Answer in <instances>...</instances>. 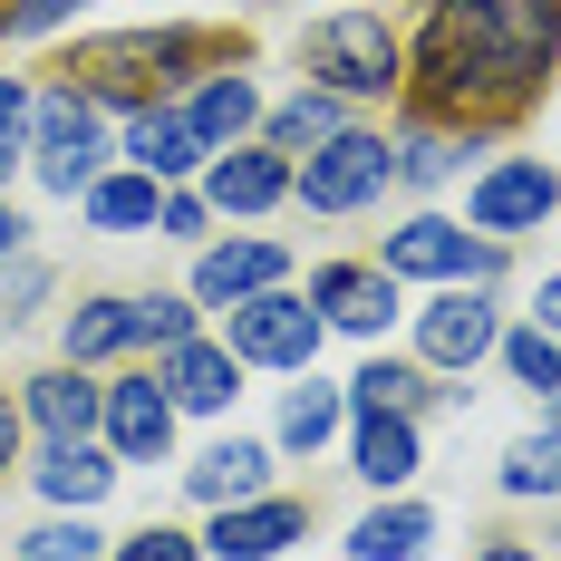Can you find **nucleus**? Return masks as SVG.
Returning <instances> with one entry per match:
<instances>
[{
  "label": "nucleus",
  "instance_id": "f257e3e1",
  "mask_svg": "<svg viewBox=\"0 0 561 561\" xmlns=\"http://www.w3.org/2000/svg\"><path fill=\"white\" fill-rule=\"evenodd\" d=\"M561 0H436L407 39V107L436 126H523L552 88Z\"/></svg>",
  "mask_w": 561,
  "mask_h": 561
},
{
  "label": "nucleus",
  "instance_id": "f03ea898",
  "mask_svg": "<svg viewBox=\"0 0 561 561\" xmlns=\"http://www.w3.org/2000/svg\"><path fill=\"white\" fill-rule=\"evenodd\" d=\"M232 39L224 30H107V39H78L68 49V68L58 78H78L98 107H156V98H174V88H194L204 68H224Z\"/></svg>",
  "mask_w": 561,
  "mask_h": 561
},
{
  "label": "nucleus",
  "instance_id": "7ed1b4c3",
  "mask_svg": "<svg viewBox=\"0 0 561 561\" xmlns=\"http://www.w3.org/2000/svg\"><path fill=\"white\" fill-rule=\"evenodd\" d=\"M300 68H310V88H330L348 107L407 98V39H397L378 10H358V0H339V10H320L300 30Z\"/></svg>",
  "mask_w": 561,
  "mask_h": 561
},
{
  "label": "nucleus",
  "instance_id": "20e7f679",
  "mask_svg": "<svg viewBox=\"0 0 561 561\" xmlns=\"http://www.w3.org/2000/svg\"><path fill=\"white\" fill-rule=\"evenodd\" d=\"M388 184H397V146L378 126H339L330 146H310L290 165V204H310V214H368Z\"/></svg>",
  "mask_w": 561,
  "mask_h": 561
},
{
  "label": "nucleus",
  "instance_id": "39448f33",
  "mask_svg": "<svg viewBox=\"0 0 561 561\" xmlns=\"http://www.w3.org/2000/svg\"><path fill=\"white\" fill-rule=\"evenodd\" d=\"M320 339H330V320H320L300 290H262V300H232L224 310V348L242 368H290V378H310Z\"/></svg>",
  "mask_w": 561,
  "mask_h": 561
},
{
  "label": "nucleus",
  "instance_id": "423d86ee",
  "mask_svg": "<svg viewBox=\"0 0 561 561\" xmlns=\"http://www.w3.org/2000/svg\"><path fill=\"white\" fill-rule=\"evenodd\" d=\"M378 262H388L397 280H494L504 272V242H484V232H465V224H446V214H407V224L378 242Z\"/></svg>",
  "mask_w": 561,
  "mask_h": 561
},
{
  "label": "nucleus",
  "instance_id": "0eeeda50",
  "mask_svg": "<svg viewBox=\"0 0 561 561\" xmlns=\"http://www.w3.org/2000/svg\"><path fill=\"white\" fill-rule=\"evenodd\" d=\"M494 339H504V300H494L484 280H455V290H436V300L416 310V368L465 378L474 358H494Z\"/></svg>",
  "mask_w": 561,
  "mask_h": 561
},
{
  "label": "nucleus",
  "instance_id": "6e6552de",
  "mask_svg": "<svg viewBox=\"0 0 561 561\" xmlns=\"http://www.w3.org/2000/svg\"><path fill=\"white\" fill-rule=\"evenodd\" d=\"M561 214V174L542 156H504V165L474 174V194H465V224L484 232V242H513V232H542Z\"/></svg>",
  "mask_w": 561,
  "mask_h": 561
},
{
  "label": "nucleus",
  "instance_id": "1a4fd4ad",
  "mask_svg": "<svg viewBox=\"0 0 561 561\" xmlns=\"http://www.w3.org/2000/svg\"><path fill=\"white\" fill-rule=\"evenodd\" d=\"M98 436H107L116 465H156V455L174 446V397H165V378H156V368H126V378H107Z\"/></svg>",
  "mask_w": 561,
  "mask_h": 561
},
{
  "label": "nucleus",
  "instance_id": "9d476101",
  "mask_svg": "<svg viewBox=\"0 0 561 561\" xmlns=\"http://www.w3.org/2000/svg\"><path fill=\"white\" fill-rule=\"evenodd\" d=\"M136 174H156V184H184V174L214 165V146H204V126L184 116V98H156V107H126V146H116Z\"/></svg>",
  "mask_w": 561,
  "mask_h": 561
},
{
  "label": "nucleus",
  "instance_id": "9b49d317",
  "mask_svg": "<svg viewBox=\"0 0 561 561\" xmlns=\"http://www.w3.org/2000/svg\"><path fill=\"white\" fill-rule=\"evenodd\" d=\"M280 280H290V252L262 242V232H232V242H204V252H194V300H204V310L262 300V290H280Z\"/></svg>",
  "mask_w": 561,
  "mask_h": 561
},
{
  "label": "nucleus",
  "instance_id": "f8f14e48",
  "mask_svg": "<svg viewBox=\"0 0 561 561\" xmlns=\"http://www.w3.org/2000/svg\"><path fill=\"white\" fill-rule=\"evenodd\" d=\"M310 310L348 339H378L397 320V272L388 262H320L310 272Z\"/></svg>",
  "mask_w": 561,
  "mask_h": 561
},
{
  "label": "nucleus",
  "instance_id": "ddd939ff",
  "mask_svg": "<svg viewBox=\"0 0 561 561\" xmlns=\"http://www.w3.org/2000/svg\"><path fill=\"white\" fill-rule=\"evenodd\" d=\"M290 542H310V504L300 494H252V504H224L214 513V533H204V552L214 561H272Z\"/></svg>",
  "mask_w": 561,
  "mask_h": 561
},
{
  "label": "nucleus",
  "instance_id": "4468645a",
  "mask_svg": "<svg viewBox=\"0 0 561 561\" xmlns=\"http://www.w3.org/2000/svg\"><path fill=\"white\" fill-rule=\"evenodd\" d=\"M156 378H165V397H174V416H224L232 397H242V358H232L224 339H174L165 348V368H156Z\"/></svg>",
  "mask_w": 561,
  "mask_h": 561
},
{
  "label": "nucleus",
  "instance_id": "2eb2a0df",
  "mask_svg": "<svg viewBox=\"0 0 561 561\" xmlns=\"http://www.w3.org/2000/svg\"><path fill=\"white\" fill-rule=\"evenodd\" d=\"M116 474H126V465H116L98 436H49V446H39V465H30V484H39L58 513H98V504L116 494Z\"/></svg>",
  "mask_w": 561,
  "mask_h": 561
},
{
  "label": "nucleus",
  "instance_id": "dca6fc26",
  "mask_svg": "<svg viewBox=\"0 0 561 561\" xmlns=\"http://www.w3.org/2000/svg\"><path fill=\"white\" fill-rule=\"evenodd\" d=\"M348 465H358V484H368V494H407V484H416V465H426L416 416H397V407H358Z\"/></svg>",
  "mask_w": 561,
  "mask_h": 561
},
{
  "label": "nucleus",
  "instance_id": "f3484780",
  "mask_svg": "<svg viewBox=\"0 0 561 561\" xmlns=\"http://www.w3.org/2000/svg\"><path fill=\"white\" fill-rule=\"evenodd\" d=\"M204 204L214 214H272V204H290V156H272V146H224L204 165Z\"/></svg>",
  "mask_w": 561,
  "mask_h": 561
},
{
  "label": "nucleus",
  "instance_id": "a211bd4d",
  "mask_svg": "<svg viewBox=\"0 0 561 561\" xmlns=\"http://www.w3.org/2000/svg\"><path fill=\"white\" fill-rule=\"evenodd\" d=\"M388 146H397V184L407 194H436V184H455L465 156H484V126H436V116L407 107V126H397Z\"/></svg>",
  "mask_w": 561,
  "mask_h": 561
},
{
  "label": "nucleus",
  "instance_id": "6ab92c4d",
  "mask_svg": "<svg viewBox=\"0 0 561 561\" xmlns=\"http://www.w3.org/2000/svg\"><path fill=\"white\" fill-rule=\"evenodd\" d=\"M98 407H107V388H98L78 358H58V368H39V378H20V416H30L39 436H98Z\"/></svg>",
  "mask_w": 561,
  "mask_h": 561
},
{
  "label": "nucleus",
  "instance_id": "aec40b11",
  "mask_svg": "<svg viewBox=\"0 0 561 561\" xmlns=\"http://www.w3.org/2000/svg\"><path fill=\"white\" fill-rule=\"evenodd\" d=\"M30 156H107V126H98V98L78 78H49L30 98Z\"/></svg>",
  "mask_w": 561,
  "mask_h": 561
},
{
  "label": "nucleus",
  "instance_id": "412c9836",
  "mask_svg": "<svg viewBox=\"0 0 561 561\" xmlns=\"http://www.w3.org/2000/svg\"><path fill=\"white\" fill-rule=\"evenodd\" d=\"M184 494L194 504H252V494H272V446L262 436H224V446H204L194 465H184Z\"/></svg>",
  "mask_w": 561,
  "mask_h": 561
},
{
  "label": "nucleus",
  "instance_id": "4be33fe9",
  "mask_svg": "<svg viewBox=\"0 0 561 561\" xmlns=\"http://www.w3.org/2000/svg\"><path fill=\"white\" fill-rule=\"evenodd\" d=\"M426 552H436V513L416 494H378L348 523V561H426Z\"/></svg>",
  "mask_w": 561,
  "mask_h": 561
},
{
  "label": "nucleus",
  "instance_id": "5701e85b",
  "mask_svg": "<svg viewBox=\"0 0 561 561\" xmlns=\"http://www.w3.org/2000/svg\"><path fill=\"white\" fill-rule=\"evenodd\" d=\"M126 348H146V339H136V290H88V300L58 320V358H78V368L126 358Z\"/></svg>",
  "mask_w": 561,
  "mask_h": 561
},
{
  "label": "nucleus",
  "instance_id": "b1692460",
  "mask_svg": "<svg viewBox=\"0 0 561 561\" xmlns=\"http://www.w3.org/2000/svg\"><path fill=\"white\" fill-rule=\"evenodd\" d=\"M184 116H194V126H204V146L224 156V146H242V136L262 126V88H252V78L224 58V68H204V78L184 88Z\"/></svg>",
  "mask_w": 561,
  "mask_h": 561
},
{
  "label": "nucleus",
  "instance_id": "393cba45",
  "mask_svg": "<svg viewBox=\"0 0 561 561\" xmlns=\"http://www.w3.org/2000/svg\"><path fill=\"white\" fill-rule=\"evenodd\" d=\"M339 126H348V98H330V88H310V78H300V98H280V107H262V146L300 165L310 146H330Z\"/></svg>",
  "mask_w": 561,
  "mask_h": 561
},
{
  "label": "nucleus",
  "instance_id": "a878e982",
  "mask_svg": "<svg viewBox=\"0 0 561 561\" xmlns=\"http://www.w3.org/2000/svg\"><path fill=\"white\" fill-rule=\"evenodd\" d=\"M78 214H88V224L98 232H156V214H165V184H156V174H98V184H88V194H78Z\"/></svg>",
  "mask_w": 561,
  "mask_h": 561
},
{
  "label": "nucleus",
  "instance_id": "bb28decb",
  "mask_svg": "<svg viewBox=\"0 0 561 561\" xmlns=\"http://www.w3.org/2000/svg\"><path fill=\"white\" fill-rule=\"evenodd\" d=\"M339 426H348V388H320L310 378V388L280 397V455H320Z\"/></svg>",
  "mask_w": 561,
  "mask_h": 561
},
{
  "label": "nucleus",
  "instance_id": "cd10ccee",
  "mask_svg": "<svg viewBox=\"0 0 561 561\" xmlns=\"http://www.w3.org/2000/svg\"><path fill=\"white\" fill-rule=\"evenodd\" d=\"M494 484H504L513 504H533V494H561V416H552V426H533V436H513L504 465H494Z\"/></svg>",
  "mask_w": 561,
  "mask_h": 561
},
{
  "label": "nucleus",
  "instance_id": "c85d7f7f",
  "mask_svg": "<svg viewBox=\"0 0 561 561\" xmlns=\"http://www.w3.org/2000/svg\"><path fill=\"white\" fill-rule=\"evenodd\" d=\"M426 397H436V388H426L416 358H368V368L348 378V407H397V416H416Z\"/></svg>",
  "mask_w": 561,
  "mask_h": 561
},
{
  "label": "nucleus",
  "instance_id": "c756f323",
  "mask_svg": "<svg viewBox=\"0 0 561 561\" xmlns=\"http://www.w3.org/2000/svg\"><path fill=\"white\" fill-rule=\"evenodd\" d=\"M20 561H107V533H98V513H58L39 533H20Z\"/></svg>",
  "mask_w": 561,
  "mask_h": 561
},
{
  "label": "nucleus",
  "instance_id": "7c9ffc66",
  "mask_svg": "<svg viewBox=\"0 0 561 561\" xmlns=\"http://www.w3.org/2000/svg\"><path fill=\"white\" fill-rule=\"evenodd\" d=\"M494 348H504V368H513V378H523L533 397H552V388H561V339L542 330V320H523V330H504Z\"/></svg>",
  "mask_w": 561,
  "mask_h": 561
},
{
  "label": "nucleus",
  "instance_id": "2f4dec72",
  "mask_svg": "<svg viewBox=\"0 0 561 561\" xmlns=\"http://www.w3.org/2000/svg\"><path fill=\"white\" fill-rule=\"evenodd\" d=\"M194 290H136V339L146 348H174V339H194Z\"/></svg>",
  "mask_w": 561,
  "mask_h": 561
},
{
  "label": "nucleus",
  "instance_id": "473e14b6",
  "mask_svg": "<svg viewBox=\"0 0 561 561\" xmlns=\"http://www.w3.org/2000/svg\"><path fill=\"white\" fill-rule=\"evenodd\" d=\"M39 300H49V262H30V252H20V262H0V330H20Z\"/></svg>",
  "mask_w": 561,
  "mask_h": 561
},
{
  "label": "nucleus",
  "instance_id": "72a5a7b5",
  "mask_svg": "<svg viewBox=\"0 0 561 561\" xmlns=\"http://www.w3.org/2000/svg\"><path fill=\"white\" fill-rule=\"evenodd\" d=\"M107 561H204V542H194V533H174V523H146V533L107 542Z\"/></svg>",
  "mask_w": 561,
  "mask_h": 561
},
{
  "label": "nucleus",
  "instance_id": "f704fd0d",
  "mask_svg": "<svg viewBox=\"0 0 561 561\" xmlns=\"http://www.w3.org/2000/svg\"><path fill=\"white\" fill-rule=\"evenodd\" d=\"M165 242H204L214 232V204H204V184H165V214H156Z\"/></svg>",
  "mask_w": 561,
  "mask_h": 561
},
{
  "label": "nucleus",
  "instance_id": "c9c22d12",
  "mask_svg": "<svg viewBox=\"0 0 561 561\" xmlns=\"http://www.w3.org/2000/svg\"><path fill=\"white\" fill-rule=\"evenodd\" d=\"M98 165H107V156H30V174H39L49 194H68V204H78V194L98 184Z\"/></svg>",
  "mask_w": 561,
  "mask_h": 561
},
{
  "label": "nucleus",
  "instance_id": "e433bc0d",
  "mask_svg": "<svg viewBox=\"0 0 561 561\" xmlns=\"http://www.w3.org/2000/svg\"><path fill=\"white\" fill-rule=\"evenodd\" d=\"M78 0H0V39H39V30H58Z\"/></svg>",
  "mask_w": 561,
  "mask_h": 561
},
{
  "label": "nucleus",
  "instance_id": "4c0bfd02",
  "mask_svg": "<svg viewBox=\"0 0 561 561\" xmlns=\"http://www.w3.org/2000/svg\"><path fill=\"white\" fill-rule=\"evenodd\" d=\"M30 98H39L30 78H0V146H20V136H30Z\"/></svg>",
  "mask_w": 561,
  "mask_h": 561
},
{
  "label": "nucleus",
  "instance_id": "58836bf2",
  "mask_svg": "<svg viewBox=\"0 0 561 561\" xmlns=\"http://www.w3.org/2000/svg\"><path fill=\"white\" fill-rule=\"evenodd\" d=\"M20 252H30V214L0 194V262H20Z\"/></svg>",
  "mask_w": 561,
  "mask_h": 561
},
{
  "label": "nucleus",
  "instance_id": "ea45409f",
  "mask_svg": "<svg viewBox=\"0 0 561 561\" xmlns=\"http://www.w3.org/2000/svg\"><path fill=\"white\" fill-rule=\"evenodd\" d=\"M20 426H30V416H20V397H0V474L20 465Z\"/></svg>",
  "mask_w": 561,
  "mask_h": 561
},
{
  "label": "nucleus",
  "instance_id": "a19ab883",
  "mask_svg": "<svg viewBox=\"0 0 561 561\" xmlns=\"http://www.w3.org/2000/svg\"><path fill=\"white\" fill-rule=\"evenodd\" d=\"M533 320H542V330H552V339H561V272H552V280H542V290H533Z\"/></svg>",
  "mask_w": 561,
  "mask_h": 561
},
{
  "label": "nucleus",
  "instance_id": "79ce46f5",
  "mask_svg": "<svg viewBox=\"0 0 561 561\" xmlns=\"http://www.w3.org/2000/svg\"><path fill=\"white\" fill-rule=\"evenodd\" d=\"M474 561H533V552H523V542H484Z\"/></svg>",
  "mask_w": 561,
  "mask_h": 561
},
{
  "label": "nucleus",
  "instance_id": "37998d69",
  "mask_svg": "<svg viewBox=\"0 0 561 561\" xmlns=\"http://www.w3.org/2000/svg\"><path fill=\"white\" fill-rule=\"evenodd\" d=\"M10 165H20V146H0V184H10Z\"/></svg>",
  "mask_w": 561,
  "mask_h": 561
},
{
  "label": "nucleus",
  "instance_id": "c03bdc74",
  "mask_svg": "<svg viewBox=\"0 0 561 561\" xmlns=\"http://www.w3.org/2000/svg\"><path fill=\"white\" fill-rule=\"evenodd\" d=\"M552 416H561V388H552Z\"/></svg>",
  "mask_w": 561,
  "mask_h": 561
}]
</instances>
